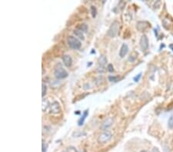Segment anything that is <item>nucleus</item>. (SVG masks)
Listing matches in <instances>:
<instances>
[{"instance_id":"aec40b11","label":"nucleus","mask_w":173,"mask_h":152,"mask_svg":"<svg viewBox=\"0 0 173 152\" xmlns=\"http://www.w3.org/2000/svg\"><path fill=\"white\" fill-rule=\"evenodd\" d=\"M42 152H46L47 151V149H48V145L43 141V147H42Z\"/></svg>"},{"instance_id":"a211bd4d","label":"nucleus","mask_w":173,"mask_h":152,"mask_svg":"<svg viewBox=\"0 0 173 152\" xmlns=\"http://www.w3.org/2000/svg\"><path fill=\"white\" fill-rule=\"evenodd\" d=\"M46 91H47V87H46L45 85L43 84V85H42V96L43 97H44L45 95Z\"/></svg>"},{"instance_id":"dca6fc26","label":"nucleus","mask_w":173,"mask_h":152,"mask_svg":"<svg viewBox=\"0 0 173 152\" xmlns=\"http://www.w3.org/2000/svg\"><path fill=\"white\" fill-rule=\"evenodd\" d=\"M91 12H92V15L93 18H95L96 16V14H97V9L95 6H91Z\"/></svg>"},{"instance_id":"a878e982","label":"nucleus","mask_w":173,"mask_h":152,"mask_svg":"<svg viewBox=\"0 0 173 152\" xmlns=\"http://www.w3.org/2000/svg\"><path fill=\"white\" fill-rule=\"evenodd\" d=\"M141 152H149V151H146V150H143V151H142Z\"/></svg>"},{"instance_id":"2eb2a0df","label":"nucleus","mask_w":173,"mask_h":152,"mask_svg":"<svg viewBox=\"0 0 173 152\" xmlns=\"http://www.w3.org/2000/svg\"><path fill=\"white\" fill-rule=\"evenodd\" d=\"M77 29H79V30H81V31L83 32H86L87 29H88V26H87L86 24H82V25H80L79 26H78Z\"/></svg>"},{"instance_id":"f03ea898","label":"nucleus","mask_w":173,"mask_h":152,"mask_svg":"<svg viewBox=\"0 0 173 152\" xmlns=\"http://www.w3.org/2000/svg\"><path fill=\"white\" fill-rule=\"evenodd\" d=\"M54 75L58 79H63L68 77V72L61 65H59L54 70Z\"/></svg>"},{"instance_id":"ddd939ff","label":"nucleus","mask_w":173,"mask_h":152,"mask_svg":"<svg viewBox=\"0 0 173 152\" xmlns=\"http://www.w3.org/2000/svg\"><path fill=\"white\" fill-rule=\"evenodd\" d=\"M74 34H75L77 37H79L80 39H82V40H84V39H85L84 35H83V32H82L81 30H79V29H76L74 30Z\"/></svg>"},{"instance_id":"b1692460","label":"nucleus","mask_w":173,"mask_h":152,"mask_svg":"<svg viewBox=\"0 0 173 152\" xmlns=\"http://www.w3.org/2000/svg\"><path fill=\"white\" fill-rule=\"evenodd\" d=\"M160 4H161V2H160V1H158V2H156L155 3L154 7H155V8H156V9H158V8L160 6Z\"/></svg>"},{"instance_id":"f3484780","label":"nucleus","mask_w":173,"mask_h":152,"mask_svg":"<svg viewBox=\"0 0 173 152\" xmlns=\"http://www.w3.org/2000/svg\"><path fill=\"white\" fill-rule=\"evenodd\" d=\"M168 127L170 128V129H172L173 128V116H171L168 121Z\"/></svg>"},{"instance_id":"0eeeda50","label":"nucleus","mask_w":173,"mask_h":152,"mask_svg":"<svg viewBox=\"0 0 173 152\" xmlns=\"http://www.w3.org/2000/svg\"><path fill=\"white\" fill-rule=\"evenodd\" d=\"M50 112L53 114H58L61 112V107L58 102H54L50 105Z\"/></svg>"},{"instance_id":"412c9836","label":"nucleus","mask_w":173,"mask_h":152,"mask_svg":"<svg viewBox=\"0 0 173 152\" xmlns=\"http://www.w3.org/2000/svg\"><path fill=\"white\" fill-rule=\"evenodd\" d=\"M65 152H78L77 151V150L74 148V147H72V146H70V147H69V148H67V149H66V151Z\"/></svg>"},{"instance_id":"4468645a","label":"nucleus","mask_w":173,"mask_h":152,"mask_svg":"<svg viewBox=\"0 0 173 152\" xmlns=\"http://www.w3.org/2000/svg\"><path fill=\"white\" fill-rule=\"evenodd\" d=\"M137 56H138V53L135 52H133L132 53H131L128 58V61L131 62H134L135 61V59L137 58Z\"/></svg>"},{"instance_id":"6e6552de","label":"nucleus","mask_w":173,"mask_h":152,"mask_svg":"<svg viewBox=\"0 0 173 152\" xmlns=\"http://www.w3.org/2000/svg\"><path fill=\"white\" fill-rule=\"evenodd\" d=\"M62 62L66 67H70L72 64V58L69 55H64L62 56Z\"/></svg>"},{"instance_id":"423d86ee","label":"nucleus","mask_w":173,"mask_h":152,"mask_svg":"<svg viewBox=\"0 0 173 152\" xmlns=\"http://www.w3.org/2000/svg\"><path fill=\"white\" fill-rule=\"evenodd\" d=\"M112 124H113V118L108 117L102 122V124L101 125V129L103 131H107L112 125Z\"/></svg>"},{"instance_id":"5701e85b","label":"nucleus","mask_w":173,"mask_h":152,"mask_svg":"<svg viewBox=\"0 0 173 152\" xmlns=\"http://www.w3.org/2000/svg\"><path fill=\"white\" fill-rule=\"evenodd\" d=\"M141 76H142V73H139L138 75H136L135 77H134V81H135V82H138V81H139V79H140Z\"/></svg>"},{"instance_id":"6ab92c4d","label":"nucleus","mask_w":173,"mask_h":152,"mask_svg":"<svg viewBox=\"0 0 173 152\" xmlns=\"http://www.w3.org/2000/svg\"><path fill=\"white\" fill-rule=\"evenodd\" d=\"M109 80L110 81H114V82H116V81H119V77H117V76H109Z\"/></svg>"},{"instance_id":"20e7f679","label":"nucleus","mask_w":173,"mask_h":152,"mask_svg":"<svg viewBox=\"0 0 173 152\" xmlns=\"http://www.w3.org/2000/svg\"><path fill=\"white\" fill-rule=\"evenodd\" d=\"M112 137V133L110 131H103L99 134L98 141L101 144H105V143L108 142L109 141H110Z\"/></svg>"},{"instance_id":"7ed1b4c3","label":"nucleus","mask_w":173,"mask_h":152,"mask_svg":"<svg viewBox=\"0 0 173 152\" xmlns=\"http://www.w3.org/2000/svg\"><path fill=\"white\" fill-rule=\"evenodd\" d=\"M68 44H69V45L71 48L75 49V50L79 49L81 48V45H82V43H81L80 40H79L78 38L73 37V36H69Z\"/></svg>"},{"instance_id":"4be33fe9","label":"nucleus","mask_w":173,"mask_h":152,"mask_svg":"<svg viewBox=\"0 0 173 152\" xmlns=\"http://www.w3.org/2000/svg\"><path fill=\"white\" fill-rule=\"evenodd\" d=\"M107 69L109 72H114V68H113V65L112 64H109L108 66H107Z\"/></svg>"},{"instance_id":"1a4fd4ad","label":"nucleus","mask_w":173,"mask_h":152,"mask_svg":"<svg viewBox=\"0 0 173 152\" xmlns=\"http://www.w3.org/2000/svg\"><path fill=\"white\" fill-rule=\"evenodd\" d=\"M149 24L147 22H138L137 23L136 28L138 31L142 32V31H145L149 27Z\"/></svg>"},{"instance_id":"f8f14e48","label":"nucleus","mask_w":173,"mask_h":152,"mask_svg":"<svg viewBox=\"0 0 173 152\" xmlns=\"http://www.w3.org/2000/svg\"><path fill=\"white\" fill-rule=\"evenodd\" d=\"M98 64H99L101 66H104V65L106 64V62H107V58H106V56H105V55H101V56L98 58Z\"/></svg>"},{"instance_id":"f257e3e1","label":"nucleus","mask_w":173,"mask_h":152,"mask_svg":"<svg viewBox=\"0 0 173 152\" xmlns=\"http://www.w3.org/2000/svg\"><path fill=\"white\" fill-rule=\"evenodd\" d=\"M119 22H117V21L113 22L107 32V36L111 38H115L119 32Z\"/></svg>"},{"instance_id":"393cba45","label":"nucleus","mask_w":173,"mask_h":152,"mask_svg":"<svg viewBox=\"0 0 173 152\" xmlns=\"http://www.w3.org/2000/svg\"><path fill=\"white\" fill-rule=\"evenodd\" d=\"M152 152H160V151H159V150L158 148H154L152 149Z\"/></svg>"},{"instance_id":"9d476101","label":"nucleus","mask_w":173,"mask_h":152,"mask_svg":"<svg viewBox=\"0 0 173 152\" xmlns=\"http://www.w3.org/2000/svg\"><path fill=\"white\" fill-rule=\"evenodd\" d=\"M128 51H129V47L126 44H122L121 48H120V50H119V56L121 58H123L126 55V54L128 53Z\"/></svg>"},{"instance_id":"9b49d317","label":"nucleus","mask_w":173,"mask_h":152,"mask_svg":"<svg viewBox=\"0 0 173 152\" xmlns=\"http://www.w3.org/2000/svg\"><path fill=\"white\" fill-rule=\"evenodd\" d=\"M88 110H86V111L83 112V115H82V117H80V119L79 120L78 124H79V126H81V125H83V124H84V121H85V120H86V117L88 116Z\"/></svg>"},{"instance_id":"39448f33","label":"nucleus","mask_w":173,"mask_h":152,"mask_svg":"<svg viewBox=\"0 0 173 152\" xmlns=\"http://www.w3.org/2000/svg\"><path fill=\"white\" fill-rule=\"evenodd\" d=\"M140 48L142 51H146L149 48V39L145 35H143L140 39Z\"/></svg>"}]
</instances>
